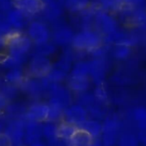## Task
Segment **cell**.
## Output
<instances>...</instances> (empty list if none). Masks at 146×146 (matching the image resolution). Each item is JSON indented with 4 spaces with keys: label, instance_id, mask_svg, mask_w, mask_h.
Here are the masks:
<instances>
[{
    "label": "cell",
    "instance_id": "d6a6232c",
    "mask_svg": "<svg viewBox=\"0 0 146 146\" xmlns=\"http://www.w3.org/2000/svg\"><path fill=\"white\" fill-rule=\"evenodd\" d=\"M1 113H2V111H0V115H1Z\"/></svg>",
    "mask_w": 146,
    "mask_h": 146
},
{
    "label": "cell",
    "instance_id": "e0dca14e",
    "mask_svg": "<svg viewBox=\"0 0 146 146\" xmlns=\"http://www.w3.org/2000/svg\"><path fill=\"white\" fill-rule=\"evenodd\" d=\"M61 3L72 12H83L90 5V0H61Z\"/></svg>",
    "mask_w": 146,
    "mask_h": 146
},
{
    "label": "cell",
    "instance_id": "9a60e30c",
    "mask_svg": "<svg viewBox=\"0 0 146 146\" xmlns=\"http://www.w3.org/2000/svg\"><path fill=\"white\" fill-rule=\"evenodd\" d=\"M69 69L68 63L65 61L58 62L55 66H52L49 74L46 76L47 79L51 82L56 83L59 82L62 79L64 78V77L67 74V71Z\"/></svg>",
    "mask_w": 146,
    "mask_h": 146
},
{
    "label": "cell",
    "instance_id": "1f68e13d",
    "mask_svg": "<svg viewBox=\"0 0 146 146\" xmlns=\"http://www.w3.org/2000/svg\"><path fill=\"white\" fill-rule=\"evenodd\" d=\"M32 146H44V145L40 143H38V142H35V143H32Z\"/></svg>",
    "mask_w": 146,
    "mask_h": 146
},
{
    "label": "cell",
    "instance_id": "5b68a950",
    "mask_svg": "<svg viewBox=\"0 0 146 146\" xmlns=\"http://www.w3.org/2000/svg\"><path fill=\"white\" fill-rule=\"evenodd\" d=\"M27 35L32 42L36 45H40L48 42L50 38V31L44 23L35 21L29 25Z\"/></svg>",
    "mask_w": 146,
    "mask_h": 146
},
{
    "label": "cell",
    "instance_id": "484cf974",
    "mask_svg": "<svg viewBox=\"0 0 146 146\" xmlns=\"http://www.w3.org/2000/svg\"><path fill=\"white\" fill-rule=\"evenodd\" d=\"M124 5L131 7L146 5V0H123Z\"/></svg>",
    "mask_w": 146,
    "mask_h": 146
},
{
    "label": "cell",
    "instance_id": "44dd1931",
    "mask_svg": "<svg viewBox=\"0 0 146 146\" xmlns=\"http://www.w3.org/2000/svg\"><path fill=\"white\" fill-rule=\"evenodd\" d=\"M23 126L19 123H15L10 125L5 133L8 135L13 144V143H18L21 141L23 137Z\"/></svg>",
    "mask_w": 146,
    "mask_h": 146
},
{
    "label": "cell",
    "instance_id": "d6986e66",
    "mask_svg": "<svg viewBox=\"0 0 146 146\" xmlns=\"http://www.w3.org/2000/svg\"><path fill=\"white\" fill-rule=\"evenodd\" d=\"M78 127L81 129H84V131L89 132L94 138L96 137L99 136L101 134V132L102 131V125H100V123H98L97 121H94V120H87L86 119L82 124H80L78 125Z\"/></svg>",
    "mask_w": 146,
    "mask_h": 146
},
{
    "label": "cell",
    "instance_id": "30bf717a",
    "mask_svg": "<svg viewBox=\"0 0 146 146\" xmlns=\"http://www.w3.org/2000/svg\"><path fill=\"white\" fill-rule=\"evenodd\" d=\"M64 120L75 124L78 126L86 120L87 113L85 109L80 105L71 106L64 111Z\"/></svg>",
    "mask_w": 146,
    "mask_h": 146
},
{
    "label": "cell",
    "instance_id": "d4e9b609",
    "mask_svg": "<svg viewBox=\"0 0 146 146\" xmlns=\"http://www.w3.org/2000/svg\"><path fill=\"white\" fill-rule=\"evenodd\" d=\"M36 46H37V55L46 57L47 55L52 53L55 50L53 45L49 44L48 42L40 44V45H36Z\"/></svg>",
    "mask_w": 146,
    "mask_h": 146
},
{
    "label": "cell",
    "instance_id": "ba28073f",
    "mask_svg": "<svg viewBox=\"0 0 146 146\" xmlns=\"http://www.w3.org/2000/svg\"><path fill=\"white\" fill-rule=\"evenodd\" d=\"M49 106L46 103H35L27 111V117L32 122L47 121Z\"/></svg>",
    "mask_w": 146,
    "mask_h": 146
},
{
    "label": "cell",
    "instance_id": "52a82bcc",
    "mask_svg": "<svg viewBox=\"0 0 146 146\" xmlns=\"http://www.w3.org/2000/svg\"><path fill=\"white\" fill-rule=\"evenodd\" d=\"M43 5L42 0H13V8L22 12L27 17L40 14Z\"/></svg>",
    "mask_w": 146,
    "mask_h": 146
},
{
    "label": "cell",
    "instance_id": "8fae6325",
    "mask_svg": "<svg viewBox=\"0 0 146 146\" xmlns=\"http://www.w3.org/2000/svg\"><path fill=\"white\" fill-rule=\"evenodd\" d=\"M27 18L28 17L22 12H20L15 8H11L7 11V14L5 20L13 30L20 31V29H22L25 26Z\"/></svg>",
    "mask_w": 146,
    "mask_h": 146
},
{
    "label": "cell",
    "instance_id": "cb8c5ba5",
    "mask_svg": "<svg viewBox=\"0 0 146 146\" xmlns=\"http://www.w3.org/2000/svg\"><path fill=\"white\" fill-rule=\"evenodd\" d=\"M131 46L125 44H117L115 45V47L113 49V54L119 59L126 58L131 54Z\"/></svg>",
    "mask_w": 146,
    "mask_h": 146
},
{
    "label": "cell",
    "instance_id": "4dcf8cb0",
    "mask_svg": "<svg viewBox=\"0 0 146 146\" xmlns=\"http://www.w3.org/2000/svg\"><path fill=\"white\" fill-rule=\"evenodd\" d=\"M136 116L137 119H146V110L143 109H140L136 113Z\"/></svg>",
    "mask_w": 146,
    "mask_h": 146
},
{
    "label": "cell",
    "instance_id": "5bb4252c",
    "mask_svg": "<svg viewBox=\"0 0 146 146\" xmlns=\"http://www.w3.org/2000/svg\"><path fill=\"white\" fill-rule=\"evenodd\" d=\"M78 126L66 120H61L58 125H56V137L61 139L69 140L73 135Z\"/></svg>",
    "mask_w": 146,
    "mask_h": 146
},
{
    "label": "cell",
    "instance_id": "ac0fdd59",
    "mask_svg": "<svg viewBox=\"0 0 146 146\" xmlns=\"http://www.w3.org/2000/svg\"><path fill=\"white\" fill-rule=\"evenodd\" d=\"M90 86V78L89 77H74L70 76L69 79V87L70 90L83 92L86 90Z\"/></svg>",
    "mask_w": 146,
    "mask_h": 146
},
{
    "label": "cell",
    "instance_id": "2e32d148",
    "mask_svg": "<svg viewBox=\"0 0 146 146\" xmlns=\"http://www.w3.org/2000/svg\"><path fill=\"white\" fill-rule=\"evenodd\" d=\"M123 0H97L96 7L111 14H117L124 6Z\"/></svg>",
    "mask_w": 146,
    "mask_h": 146
},
{
    "label": "cell",
    "instance_id": "8992f818",
    "mask_svg": "<svg viewBox=\"0 0 146 146\" xmlns=\"http://www.w3.org/2000/svg\"><path fill=\"white\" fill-rule=\"evenodd\" d=\"M52 65L50 60L41 55H36L30 62L29 66V75L33 78L46 77Z\"/></svg>",
    "mask_w": 146,
    "mask_h": 146
},
{
    "label": "cell",
    "instance_id": "3957f363",
    "mask_svg": "<svg viewBox=\"0 0 146 146\" xmlns=\"http://www.w3.org/2000/svg\"><path fill=\"white\" fill-rule=\"evenodd\" d=\"M117 15L124 23L141 30L146 29V5L137 7L124 5Z\"/></svg>",
    "mask_w": 146,
    "mask_h": 146
},
{
    "label": "cell",
    "instance_id": "9c48e42d",
    "mask_svg": "<svg viewBox=\"0 0 146 146\" xmlns=\"http://www.w3.org/2000/svg\"><path fill=\"white\" fill-rule=\"evenodd\" d=\"M40 14L47 21H55L62 14V3L59 0H46L44 2Z\"/></svg>",
    "mask_w": 146,
    "mask_h": 146
},
{
    "label": "cell",
    "instance_id": "7402d4cb",
    "mask_svg": "<svg viewBox=\"0 0 146 146\" xmlns=\"http://www.w3.org/2000/svg\"><path fill=\"white\" fill-rule=\"evenodd\" d=\"M90 71V62H79L76 64L71 71L70 76L88 77Z\"/></svg>",
    "mask_w": 146,
    "mask_h": 146
},
{
    "label": "cell",
    "instance_id": "836d02e7",
    "mask_svg": "<svg viewBox=\"0 0 146 146\" xmlns=\"http://www.w3.org/2000/svg\"><path fill=\"white\" fill-rule=\"evenodd\" d=\"M20 146H23V145H20Z\"/></svg>",
    "mask_w": 146,
    "mask_h": 146
},
{
    "label": "cell",
    "instance_id": "4316f807",
    "mask_svg": "<svg viewBox=\"0 0 146 146\" xmlns=\"http://www.w3.org/2000/svg\"><path fill=\"white\" fill-rule=\"evenodd\" d=\"M44 134L48 137H56V125H47L43 128Z\"/></svg>",
    "mask_w": 146,
    "mask_h": 146
},
{
    "label": "cell",
    "instance_id": "ffe728a7",
    "mask_svg": "<svg viewBox=\"0 0 146 146\" xmlns=\"http://www.w3.org/2000/svg\"><path fill=\"white\" fill-rule=\"evenodd\" d=\"M49 106V113L47 121H58L61 120L64 117V109L61 108L59 105L50 102L48 104Z\"/></svg>",
    "mask_w": 146,
    "mask_h": 146
},
{
    "label": "cell",
    "instance_id": "603a6c76",
    "mask_svg": "<svg viewBox=\"0 0 146 146\" xmlns=\"http://www.w3.org/2000/svg\"><path fill=\"white\" fill-rule=\"evenodd\" d=\"M6 83L9 84H17L23 82V71L18 68L11 69L7 74L5 75Z\"/></svg>",
    "mask_w": 146,
    "mask_h": 146
},
{
    "label": "cell",
    "instance_id": "6da1fadb",
    "mask_svg": "<svg viewBox=\"0 0 146 146\" xmlns=\"http://www.w3.org/2000/svg\"><path fill=\"white\" fill-rule=\"evenodd\" d=\"M103 37L95 29H85L74 35L71 44L75 49L93 52L102 46Z\"/></svg>",
    "mask_w": 146,
    "mask_h": 146
},
{
    "label": "cell",
    "instance_id": "f546056e",
    "mask_svg": "<svg viewBox=\"0 0 146 146\" xmlns=\"http://www.w3.org/2000/svg\"><path fill=\"white\" fill-rule=\"evenodd\" d=\"M9 5H13V0H0V5H2L3 8H5L8 10L11 9L9 7Z\"/></svg>",
    "mask_w": 146,
    "mask_h": 146
},
{
    "label": "cell",
    "instance_id": "4fadbf2b",
    "mask_svg": "<svg viewBox=\"0 0 146 146\" xmlns=\"http://www.w3.org/2000/svg\"><path fill=\"white\" fill-rule=\"evenodd\" d=\"M73 37H74V34L71 29L67 26H60L57 28L52 35L53 41L59 46H65L71 43Z\"/></svg>",
    "mask_w": 146,
    "mask_h": 146
},
{
    "label": "cell",
    "instance_id": "83f0119b",
    "mask_svg": "<svg viewBox=\"0 0 146 146\" xmlns=\"http://www.w3.org/2000/svg\"><path fill=\"white\" fill-rule=\"evenodd\" d=\"M0 146H12V143L5 132L0 131Z\"/></svg>",
    "mask_w": 146,
    "mask_h": 146
},
{
    "label": "cell",
    "instance_id": "f1b7e54d",
    "mask_svg": "<svg viewBox=\"0 0 146 146\" xmlns=\"http://www.w3.org/2000/svg\"><path fill=\"white\" fill-rule=\"evenodd\" d=\"M7 102H8L7 98L5 96V95L1 91H0V111H3L6 108Z\"/></svg>",
    "mask_w": 146,
    "mask_h": 146
},
{
    "label": "cell",
    "instance_id": "277c9868",
    "mask_svg": "<svg viewBox=\"0 0 146 146\" xmlns=\"http://www.w3.org/2000/svg\"><path fill=\"white\" fill-rule=\"evenodd\" d=\"M93 23L96 30L102 37L107 36L119 29L118 22L113 14L102 11L96 7L94 14Z\"/></svg>",
    "mask_w": 146,
    "mask_h": 146
},
{
    "label": "cell",
    "instance_id": "7a4b0ae2",
    "mask_svg": "<svg viewBox=\"0 0 146 146\" xmlns=\"http://www.w3.org/2000/svg\"><path fill=\"white\" fill-rule=\"evenodd\" d=\"M32 41L27 35L20 31H12L5 39V46L8 49V54L24 59L26 54L32 46Z\"/></svg>",
    "mask_w": 146,
    "mask_h": 146
},
{
    "label": "cell",
    "instance_id": "7c38bea8",
    "mask_svg": "<svg viewBox=\"0 0 146 146\" xmlns=\"http://www.w3.org/2000/svg\"><path fill=\"white\" fill-rule=\"evenodd\" d=\"M95 138L86 131L78 128L68 141L69 146H91Z\"/></svg>",
    "mask_w": 146,
    "mask_h": 146
}]
</instances>
